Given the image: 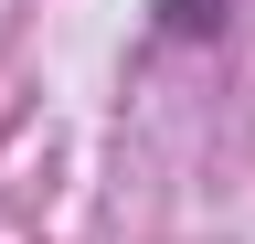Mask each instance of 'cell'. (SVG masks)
I'll return each instance as SVG.
<instances>
[{
	"instance_id": "6da1fadb",
	"label": "cell",
	"mask_w": 255,
	"mask_h": 244,
	"mask_svg": "<svg viewBox=\"0 0 255 244\" xmlns=\"http://www.w3.org/2000/svg\"><path fill=\"white\" fill-rule=\"evenodd\" d=\"M234 21V0H149V32L159 43H213Z\"/></svg>"
}]
</instances>
